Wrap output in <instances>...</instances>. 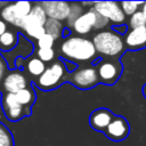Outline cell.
Returning a JSON list of instances; mask_svg holds the SVG:
<instances>
[{"instance_id":"6da1fadb","label":"cell","mask_w":146,"mask_h":146,"mask_svg":"<svg viewBox=\"0 0 146 146\" xmlns=\"http://www.w3.org/2000/svg\"><path fill=\"white\" fill-rule=\"evenodd\" d=\"M60 52L64 58L75 63L91 62L97 57L92 41L90 39L76 35H71L62 42Z\"/></svg>"},{"instance_id":"7a4b0ae2","label":"cell","mask_w":146,"mask_h":146,"mask_svg":"<svg viewBox=\"0 0 146 146\" xmlns=\"http://www.w3.org/2000/svg\"><path fill=\"white\" fill-rule=\"evenodd\" d=\"M91 41L95 46L96 52L110 58L120 56L124 48L120 33H116L113 30H104L96 33Z\"/></svg>"},{"instance_id":"3957f363","label":"cell","mask_w":146,"mask_h":146,"mask_svg":"<svg viewBox=\"0 0 146 146\" xmlns=\"http://www.w3.org/2000/svg\"><path fill=\"white\" fill-rule=\"evenodd\" d=\"M65 73H66L65 65L62 62L57 60L52 63L49 67H46L43 73L40 76H38V79L35 80V84L42 90L54 89L62 83Z\"/></svg>"},{"instance_id":"277c9868","label":"cell","mask_w":146,"mask_h":146,"mask_svg":"<svg viewBox=\"0 0 146 146\" xmlns=\"http://www.w3.org/2000/svg\"><path fill=\"white\" fill-rule=\"evenodd\" d=\"M68 80L72 84L81 89L92 88L99 82L96 67L94 66H84L72 71L68 76Z\"/></svg>"},{"instance_id":"5b68a950","label":"cell","mask_w":146,"mask_h":146,"mask_svg":"<svg viewBox=\"0 0 146 146\" xmlns=\"http://www.w3.org/2000/svg\"><path fill=\"white\" fill-rule=\"evenodd\" d=\"M96 13L105 17L108 22L115 24H122L125 21V15L123 14L121 6L115 1H99L94 3L92 8Z\"/></svg>"},{"instance_id":"8992f818","label":"cell","mask_w":146,"mask_h":146,"mask_svg":"<svg viewBox=\"0 0 146 146\" xmlns=\"http://www.w3.org/2000/svg\"><path fill=\"white\" fill-rule=\"evenodd\" d=\"M96 71H97L98 79L102 82L106 84H112L119 79L122 67L120 62L115 59H110V60H102L97 65Z\"/></svg>"},{"instance_id":"52a82bcc","label":"cell","mask_w":146,"mask_h":146,"mask_svg":"<svg viewBox=\"0 0 146 146\" xmlns=\"http://www.w3.org/2000/svg\"><path fill=\"white\" fill-rule=\"evenodd\" d=\"M2 108L8 120L10 121H18L25 115L30 114L29 108L23 107L16 99L15 94L6 92L2 96Z\"/></svg>"},{"instance_id":"ba28073f","label":"cell","mask_w":146,"mask_h":146,"mask_svg":"<svg viewBox=\"0 0 146 146\" xmlns=\"http://www.w3.org/2000/svg\"><path fill=\"white\" fill-rule=\"evenodd\" d=\"M48 18L62 22L66 19L70 11V2L65 1H43L40 3Z\"/></svg>"},{"instance_id":"9c48e42d","label":"cell","mask_w":146,"mask_h":146,"mask_svg":"<svg viewBox=\"0 0 146 146\" xmlns=\"http://www.w3.org/2000/svg\"><path fill=\"white\" fill-rule=\"evenodd\" d=\"M104 131L108 138L113 140H122L129 133V124L123 117L114 116Z\"/></svg>"},{"instance_id":"30bf717a","label":"cell","mask_w":146,"mask_h":146,"mask_svg":"<svg viewBox=\"0 0 146 146\" xmlns=\"http://www.w3.org/2000/svg\"><path fill=\"white\" fill-rule=\"evenodd\" d=\"M47 18L48 17H47L43 8L41 7V5L35 3L32 6L30 14L24 18L21 29H23V31H24V30H27L31 27H40V26L43 27Z\"/></svg>"},{"instance_id":"8fae6325","label":"cell","mask_w":146,"mask_h":146,"mask_svg":"<svg viewBox=\"0 0 146 146\" xmlns=\"http://www.w3.org/2000/svg\"><path fill=\"white\" fill-rule=\"evenodd\" d=\"M2 84H3V89L10 94H16L17 91L29 87L27 79L19 71H13V72L8 73L5 76Z\"/></svg>"},{"instance_id":"7c38bea8","label":"cell","mask_w":146,"mask_h":146,"mask_svg":"<svg viewBox=\"0 0 146 146\" xmlns=\"http://www.w3.org/2000/svg\"><path fill=\"white\" fill-rule=\"evenodd\" d=\"M129 49H141L146 47V26L131 29L124 34V42Z\"/></svg>"},{"instance_id":"4fadbf2b","label":"cell","mask_w":146,"mask_h":146,"mask_svg":"<svg viewBox=\"0 0 146 146\" xmlns=\"http://www.w3.org/2000/svg\"><path fill=\"white\" fill-rule=\"evenodd\" d=\"M96 22V11L90 8L89 10H87L86 13H83L73 24L72 29L81 35L88 34L91 32V30H94V25Z\"/></svg>"},{"instance_id":"5bb4252c","label":"cell","mask_w":146,"mask_h":146,"mask_svg":"<svg viewBox=\"0 0 146 146\" xmlns=\"http://www.w3.org/2000/svg\"><path fill=\"white\" fill-rule=\"evenodd\" d=\"M113 117H114V115L108 110L98 108V110H96V111H94L91 113L89 121H90V124H91V127L94 129H96V130H105Z\"/></svg>"},{"instance_id":"9a60e30c","label":"cell","mask_w":146,"mask_h":146,"mask_svg":"<svg viewBox=\"0 0 146 146\" xmlns=\"http://www.w3.org/2000/svg\"><path fill=\"white\" fill-rule=\"evenodd\" d=\"M14 13L17 19V27H22V23L24 18L30 14L32 9V3L30 1H17L14 2Z\"/></svg>"},{"instance_id":"2e32d148","label":"cell","mask_w":146,"mask_h":146,"mask_svg":"<svg viewBox=\"0 0 146 146\" xmlns=\"http://www.w3.org/2000/svg\"><path fill=\"white\" fill-rule=\"evenodd\" d=\"M15 97L17 99V102L25 108H30V106L34 103L35 100V94L33 91L32 88L26 87L19 91H17L15 94Z\"/></svg>"},{"instance_id":"e0dca14e","label":"cell","mask_w":146,"mask_h":146,"mask_svg":"<svg viewBox=\"0 0 146 146\" xmlns=\"http://www.w3.org/2000/svg\"><path fill=\"white\" fill-rule=\"evenodd\" d=\"M43 29L47 34H49L54 38V40L60 38L63 34V30H64L62 22L52 19V18H47V21L43 25Z\"/></svg>"},{"instance_id":"ac0fdd59","label":"cell","mask_w":146,"mask_h":146,"mask_svg":"<svg viewBox=\"0 0 146 146\" xmlns=\"http://www.w3.org/2000/svg\"><path fill=\"white\" fill-rule=\"evenodd\" d=\"M18 41V36L16 33L6 31L2 35H0V49L3 51H10L13 50Z\"/></svg>"},{"instance_id":"d6986e66","label":"cell","mask_w":146,"mask_h":146,"mask_svg":"<svg viewBox=\"0 0 146 146\" xmlns=\"http://www.w3.org/2000/svg\"><path fill=\"white\" fill-rule=\"evenodd\" d=\"M26 70H27V72L32 75V76H40L42 73H43V71L46 70V64L43 63V62H41L38 57H33V58H31L29 62H27V64H26Z\"/></svg>"},{"instance_id":"ffe728a7","label":"cell","mask_w":146,"mask_h":146,"mask_svg":"<svg viewBox=\"0 0 146 146\" xmlns=\"http://www.w3.org/2000/svg\"><path fill=\"white\" fill-rule=\"evenodd\" d=\"M83 14V6L79 2H71L70 3V11H68V16L66 18L67 21V25L70 27L73 26L74 22Z\"/></svg>"},{"instance_id":"44dd1931","label":"cell","mask_w":146,"mask_h":146,"mask_svg":"<svg viewBox=\"0 0 146 146\" xmlns=\"http://www.w3.org/2000/svg\"><path fill=\"white\" fill-rule=\"evenodd\" d=\"M0 16L5 23L7 22V23H10V24L17 26V19H16L15 13H14V5L13 3H8L1 9Z\"/></svg>"},{"instance_id":"7402d4cb","label":"cell","mask_w":146,"mask_h":146,"mask_svg":"<svg viewBox=\"0 0 146 146\" xmlns=\"http://www.w3.org/2000/svg\"><path fill=\"white\" fill-rule=\"evenodd\" d=\"M0 146H14L11 132L2 123H0Z\"/></svg>"},{"instance_id":"603a6c76","label":"cell","mask_w":146,"mask_h":146,"mask_svg":"<svg viewBox=\"0 0 146 146\" xmlns=\"http://www.w3.org/2000/svg\"><path fill=\"white\" fill-rule=\"evenodd\" d=\"M129 25H130L131 29H137V27L146 26V17L141 13V10H138V11H136L135 14H132L130 16Z\"/></svg>"},{"instance_id":"cb8c5ba5","label":"cell","mask_w":146,"mask_h":146,"mask_svg":"<svg viewBox=\"0 0 146 146\" xmlns=\"http://www.w3.org/2000/svg\"><path fill=\"white\" fill-rule=\"evenodd\" d=\"M141 5H143V2H138V1H124V2L120 3L123 14L128 15V16H131L132 14L138 11V9Z\"/></svg>"},{"instance_id":"d4e9b609","label":"cell","mask_w":146,"mask_h":146,"mask_svg":"<svg viewBox=\"0 0 146 146\" xmlns=\"http://www.w3.org/2000/svg\"><path fill=\"white\" fill-rule=\"evenodd\" d=\"M36 56L38 58L43 62V63H47V62H50L54 59L55 57V51L52 48H41V49H38L36 51Z\"/></svg>"},{"instance_id":"484cf974","label":"cell","mask_w":146,"mask_h":146,"mask_svg":"<svg viewBox=\"0 0 146 146\" xmlns=\"http://www.w3.org/2000/svg\"><path fill=\"white\" fill-rule=\"evenodd\" d=\"M36 41H38V47H39V49H41V48H52L54 42H55L54 38H52L51 35L47 34V33H44V34H43L41 38H39Z\"/></svg>"},{"instance_id":"4316f807","label":"cell","mask_w":146,"mask_h":146,"mask_svg":"<svg viewBox=\"0 0 146 146\" xmlns=\"http://www.w3.org/2000/svg\"><path fill=\"white\" fill-rule=\"evenodd\" d=\"M108 23L110 22L105 17H103L102 15H99L98 13H96V22H95V25H94V29L95 30H102V29L106 27Z\"/></svg>"},{"instance_id":"83f0119b","label":"cell","mask_w":146,"mask_h":146,"mask_svg":"<svg viewBox=\"0 0 146 146\" xmlns=\"http://www.w3.org/2000/svg\"><path fill=\"white\" fill-rule=\"evenodd\" d=\"M6 31H7V24L2 19H0V35H2Z\"/></svg>"},{"instance_id":"f1b7e54d","label":"cell","mask_w":146,"mask_h":146,"mask_svg":"<svg viewBox=\"0 0 146 146\" xmlns=\"http://www.w3.org/2000/svg\"><path fill=\"white\" fill-rule=\"evenodd\" d=\"M5 66H6V65H5V62H3V60L0 58V78L3 75V72H5Z\"/></svg>"},{"instance_id":"f546056e","label":"cell","mask_w":146,"mask_h":146,"mask_svg":"<svg viewBox=\"0 0 146 146\" xmlns=\"http://www.w3.org/2000/svg\"><path fill=\"white\" fill-rule=\"evenodd\" d=\"M141 13L145 15V17H146V2H143V5H141Z\"/></svg>"},{"instance_id":"4dcf8cb0","label":"cell","mask_w":146,"mask_h":146,"mask_svg":"<svg viewBox=\"0 0 146 146\" xmlns=\"http://www.w3.org/2000/svg\"><path fill=\"white\" fill-rule=\"evenodd\" d=\"M120 27H121V29H116V30H117L119 32H124V30H125L124 27H125V26H120Z\"/></svg>"},{"instance_id":"1f68e13d","label":"cell","mask_w":146,"mask_h":146,"mask_svg":"<svg viewBox=\"0 0 146 146\" xmlns=\"http://www.w3.org/2000/svg\"><path fill=\"white\" fill-rule=\"evenodd\" d=\"M143 92H144V96L146 97V84L144 86V88H143Z\"/></svg>"}]
</instances>
